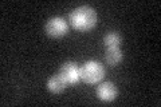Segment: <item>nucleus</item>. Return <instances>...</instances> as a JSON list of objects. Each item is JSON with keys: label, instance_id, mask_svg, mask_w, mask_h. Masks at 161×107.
<instances>
[{"label": "nucleus", "instance_id": "6", "mask_svg": "<svg viewBox=\"0 0 161 107\" xmlns=\"http://www.w3.org/2000/svg\"><path fill=\"white\" fill-rule=\"evenodd\" d=\"M66 87H67L66 82H64L63 78L59 74L53 75L51 78L48 79V82H47V88L51 91L53 94H60L62 91H64Z\"/></svg>", "mask_w": 161, "mask_h": 107}, {"label": "nucleus", "instance_id": "8", "mask_svg": "<svg viewBox=\"0 0 161 107\" xmlns=\"http://www.w3.org/2000/svg\"><path fill=\"white\" fill-rule=\"evenodd\" d=\"M103 45L106 48H113V47H119L121 42H122V36L115 32V31H110L103 36Z\"/></svg>", "mask_w": 161, "mask_h": 107}, {"label": "nucleus", "instance_id": "3", "mask_svg": "<svg viewBox=\"0 0 161 107\" xmlns=\"http://www.w3.org/2000/svg\"><path fill=\"white\" fill-rule=\"evenodd\" d=\"M46 34L51 38H62L69 32V23L63 18L55 16L47 20L44 25Z\"/></svg>", "mask_w": 161, "mask_h": 107}, {"label": "nucleus", "instance_id": "4", "mask_svg": "<svg viewBox=\"0 0 161 107\" xmlns=\"http://www.w3.org/2000/svg\"><path fill=\"white\" fill-rule=\"evenodd\" d=\"M59 75L63 78L67 86L77 84L80 80V67L75 62H66L60 67Z\"/></svg>", "mask_w": 161, "mask_h": 107}, {"label": "nucleus", "instance_id": "1", "mask_svg": "<svg viewBox=\"0 0 161 107\" xmlns=\"http://www.w3.org/2000/svg\"><path fill=\"white\" fill-rule=\"evenodd\" d=\"M69 18L73 27L80 32H87L97 24V13L93 7L89 6H79L74 8Z\"/></svg>", "mask_w": 161, "mask_h": 107}, {"label": "nucleus", "instance_id": "7", "mask_svg": "<svg viewBox=\"0 0 161 107\" xmlns=\"http://www.w3.org/2000/svg\"><path fill=\"white\" fill-rule=\"evenodd\" d=\"M122 59H124V52L119 47L106 48V52H105V60H106V63L109 66H117Z\"/></svg>", "mask_w": 161, "mask_h": 107}, {"label": "nucleus", "instance_id": "5", "mask_svg": "<svg viewBox=\"0 0 161 107\" xmlns=\"http://www.w3.org/2000/svg\"><path fill=\"white\" fill-rule=\"evenodd\" d=\"M95 93H97V96H98L99 100L113 102L115 98H117L118 90H117V86H115L113 82H102V83H99Z\"/></svg>", "mask_w": 161, "mask_h": 107}, {"label": "nucleus", "instance_id": "2", "mask_svg": "<svg viewBox=\"0 0 161 107\" xmlns=\"http://www.w3.org/2000/svg\"><path fill=\"white\" fill-rule=\"evenodd\" d=\"M103 76H105V67L97 60H87L80 67V79L86 84L101 83Z\"/></svg>", "mask_w": 161, "mask_h": 107}]
</instances>
